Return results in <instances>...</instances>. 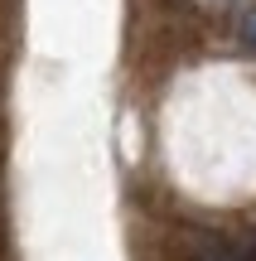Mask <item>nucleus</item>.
<instances>
[{"mask_svg":"<svg viewBox=\"0 0 256 261\" xmlns=\"http://www.w3.org/2000/svg\"><path fill=\"white\" fill-rule=\"evenodd\" d=\"M242 34H247V44H251V48H256V15H251V19H247V24H242Z\"/></svg>","mask_w":256,"mask_h":261,"instance_id":"1","label":"nucleus"}]
</instances>
